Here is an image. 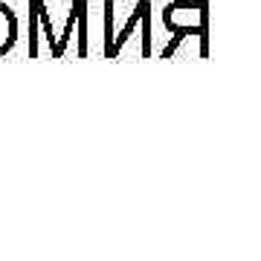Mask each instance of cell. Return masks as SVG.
Here are the masks:
<instances>
[{
    "instance_id": "1",
    "label": "cell",
    "mask_w": 261,
    "mask_h": 261,
    "mask_svg": "<svg viewBox=\"0 0 261 261\" xmlns=\"http://www.w3.org/2000/svg\"><path fill=\"white\" fill-rule=\"evenodd\" d=\"M163 23L174 35L163 49V58L171 56L186 35L200 38V58H209V0H171L163 9Z\"/></svg>"
},
{
    "instance_id": "2",
    "label": "cell",
    "mask_w": 261,
    "mask_h": 261,
    "mask_svg": "<svg viewBox=\"0 0 261 261\" xmlns=\"http://www.w3.org/2000/svg\"><path fill=\"white\" fill-rule=\"evenodd\" d=\"M18 41V15L12 12L9 3L0 0V56H6Z\"/></svg>"
},
{
    "instance_id": "3",
    "label": "cell",
    "mask_w": 261,
    "mask_h": 261,
    "mask_svg": "<svg viewBox=\"0 0 261 261\" xmlns=\"http://www.w3.org/2000/svg\"><path fill=\"white\" fill-rule=\"evenodd\" d=\"M148 9H151L148 0H137V6H134V15H130V20L119 29V32H113V41H111V53H108V58H116V56H119V49L125 47V41L130 38V32L140 27V18H142V15H145Z\"/></svg>"
},
{
    "instance_id": "4",
    "label": "cell",
    "mask_w": 261,
    "mask_h": 261,
    "mask_svg": "<svg viewBox=\"0 0 261 261\" xmlns=\"http://www.w3.org/2000/svg\"><path fill=\"white\" fill-rule=\"evenodd\" d=\"M29 9L35 12L38 23H41V27H44V32H47L53 58H58V38H56V32H53V18H49V12H47V3H44V0H29Z\"/></svg>"
},
{
    "instance_id": "5",
    "label": "cell",
    "mask_w": 261,
    "mask_h": 261,
    "mask_svg": "<svg viewBox=\"0 0 261 261\" xmlns=\"http://www.w3.org/2000/svg\"><path fill=\"white\" fill-rule=\"evenodd\" d=\"M70 9L75 12V27H79V58H87V0H75Z\"/></svg>"
},
{
    "instance_id": "6",
    "label": "cell",
    "mask_w": 261,
    "mask_h": 261,
    "mask_svg": "<svg viewBox=\"0 0 261 261\" xmlns=\"http://www.w3.org/2000/svg\"><path fill=\"white\" fill-rule=\"evenodd\" d=\"M113 41V0H105V56L111 53Z\"/></svg>"
}]
</instances>
